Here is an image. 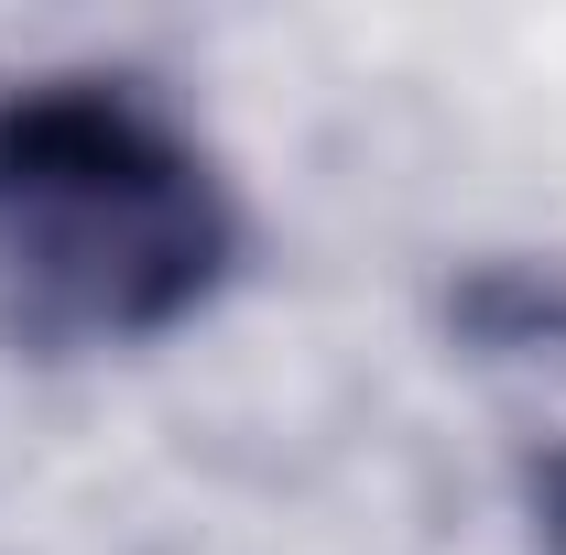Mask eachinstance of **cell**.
<instances>
[{
  "label": "cell",
  "mask_w": 566,
  "mask_h": 555,
  "mask_svg": "<svg viewBox=\"0 0 566 555\" xmlns=\"http://www.w3.org/2000/svg\"><path fill=\"white\" fill-rule=\"evenodd\" d=\"M545 523H556V545H566V392L545 404Z\"/></svg>",
  "instance_id": "cell-2"
},
{
  "label": "cell",
  "mask_w": 566,
  "mask_h": 555,
  "mask_svg": "<svg viewBox=\"0 0 566 555\" xmlns=\"http://www.w3.org/2000/svg\"><path fill=\"white\" fill-rule=\"evenodd\" d=\"M240 262L218 164L120 76H33L0 98V338L76 348L175 338Z\"/></svg>",
  "instance_id": "cell-1"
}]
</instances>
